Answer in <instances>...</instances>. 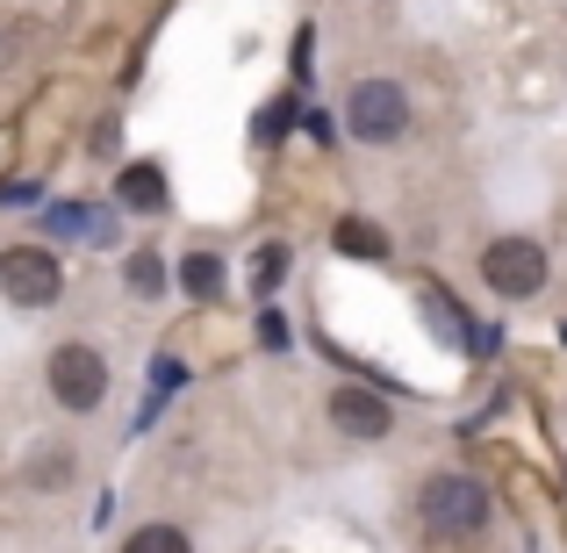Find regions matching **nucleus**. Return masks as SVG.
I'll use <instances>...</instances> for the list:
<instances>
[{
  "mask_svg": "<svg viewBox=\"0 0 567 553\" xmlns=\"http://www.w3.org/2000/svg\"><path fill=\"white\" fill-rule=\"evenodd\" d=\"M416 518H424L431 540L467 546V540H482V525H488V489L474 482V474H431V482L416 489Z\"/></svg>",
  "mask_w": 567,
  "mask_h": 553,
  "instance_id": "f257e3e1",
  "label": "nucleus"
},
{
  "mask_svg": "<svg viewBox=\"0 0 567 553\" xmlns=\"http://www.w3.org/2000/svg\"><path fill=\"white\" fill-rule=\"evenodd\" d=\"M346 130L360 144H395L402 130H410V94H402L395 80H360L346 94Z\"/></svg>",
  "mask_w": 567,
  "mask_h": 553,
  "instance_id": "f03ea898",
  "label": "nucleus"
},
{
  "mask_svg": "<svg viewBox=\"0 0 567 553\" xmlns=\"http://www.w3.org/2000/svg\"><path fill=\"white\" fill-rule=\"evenodd\" d=\"M58 288H65V274H58V259L43 245H8L0 252V295L22 309H43L58 303Z\"/></svg>",
  "mask_w": 567,
  "mask_h": 553,
  "instance_id": "7ed1b4c3",
  "label": "nucleus"
},
{
  "mask_svg": "<svg viewBox=\"0 0 567 553\" xmlns=\"http://www.w3.org/2000/svg\"><path fill=\"white\" fill-rule=\"evenodd\" d=\"M482 280L496 295H511V303H525V295L546 288V252L532 245V237H496V245L482 252Z\"/></svg>",
  "mask_w": 567,
  "mask_h": 553,
  "instance_id": "20e7f679",
  "label": "nucleus"
},
{
  "mask_svg": "<svg viewBox=\"0 0 567 553\" xmlns=\"http://www.w3.org/2000/svg\"><path fill=\"white\" fill-rule=\"evenodd\" d=\"M51 396L65 402V410H101V396H109V360H101L94 346H58L51 352Z\"/></svg>",
  "mask_w": 567,
  "mask_h": 553,
  "instance_id": "39448f33",
  "label": "nucleus"
},
{
  "mask_svg": "<svg viewBox=\"0 0 567 553\" xmlns=\"http://www.w3.org/2000/svg\"><path fill=\"white\" fill-rule=\"evenodd\" d=\"M331 424L346 431V439H381L388 431V402L374 388H338L331 396Z\"/></svg>",
  "mask_w": 567,
  "mask_h": 553,
  "instance_id": "423d86ee",
  "label": "nucleus"
},
{
  "mask_svg": "<svg viewBox=\"0 0 567 553\" xmlns=\"http://www.w3.org/2000/svg\"><path fill=\"white\" fill-rule=\"evenodd\" d=\"M115 194H123V208L152 216V208H166V173H158L152 158H137V166H123V173H115Z\"/></svg>",
  "mask_w": 567,
  "mask_h": 553,
  "instance_id": "0eeeda50",
  "label": "nucleus"
},
{
  "mask_svg": "<svg viewBox=\"0 0 567 553\" xmlns=\"http://www.w3.org/2000/svg\"><path fill=\"white\" fill-rule=\"evenodd\" d=\"M338 252H346V259H388V231L367 223V216H346L338 223Z\"/></svg>",
  "mask_w": 567,
  "mask_h": 553,
  "instance_id": "6e6552de",
  "label": "nucleus"
},
{
  "mask_svg": "<svg viewBox=\"0 0 567 553\" xmlns=\"http://www.w3.org/2000/svg\"><path fill=\"white\" fill-rule=\"evenodd\" d=\"M123 553H194L187 546V532L181 525H144V532H130Z\"/></svg>",
  "mask_w": 567,
  "mask_h": 553,
  "instance_id": "1a4fd4ad",
  "label": "nucleus"
},
{
  "mask_svg": "<svg viewBox=\"0 0 567 553\" xmlns=\"http://www.w3.org/2000/svg\"><path fill=\"white\" fill-rule=\"evenodd\" d=\"M181 280H187V295H216L223 288V259L194 252V259H181Z\"/></svg>",
  "mask_w": 567,
  "mask_h": 553,
  "instance_id": "9d476101",
  "label": "nucleus"
},
{
  "mask_svg": "<svg viewBox=\"0 0 567 553\" xmlns=\"http://www.w3.org/2000/svg\"><path fill=\"white\" fill-rule=\"evenodd\" d=\"M43 223H51V231H65V237H94V208H86V202H58Z\"/></svg>",
  "mask_w": 567,
  "mask_h": 553,
  "instance_id": "9b49d317",
  "label": "nucleus"
},
{
  "mask_svg": "<svg viewBox=\"0 0 567 553\" xmlns=\"http://www.w3.org/2000/svg\"><path fill=\"white\" fill-rule=\"evenodd\" d=\"M158 280H166V266H158L152 252H137V259H130V288H137V295H158Z\"/></svg>",
  "mask_w": 567,
  "mask_h": 553,
  "instance_id": "f8f14e48",
  "label": "nucleus"
},
{
  "mask_svg": "<svg viewBox=\"0 0 567 553\" xmlns=\"http://www.w3.org/2000/svg\"><path fill=\"white\" fill-rule=\"evenodd\" d=\"M288 115H295V101H274V109H266V115H259V137H266V144H274V137H280V130H288Z\"/></svg>",
  "mask_w": 567,
  "mask_h": 553,
  "instance_id": "ddd939ff",
  "label": "nucleus"
},
{
  "mask_svg": "<svg viewBox=\"0 0 567 553\" xmlns=\"http://www.w3.org/2000/svg\"><path fill=\"white\" fill-rule=\"evenodd\" d=\"M259 338H266V346H274V352H280V346H288V324H280V317H274V309H266V317H259Z\"/></svg>",
  "mask_w": 567,
  "mask_h": 553,
  "instance_id": "4468645a",
  "label": "nucleus"
},
{
  "mask_svg": "<svg viewBox=\"0 0 567 553\" xmlns=\"http://www.w3.org/2000/svg\"><path fill=\"white\" fill-rule=\"evenodd\" d=\"M274 280H280V252H266L259 259V295H274Z\"/></svg>",
  "mask_w": 567,
  "mask_h": 553,
  "instance_id": "2eb2a0df",
  "label": "nucleus"
},
{
  "mask_svg": "<svg viewBox=\"0 0 567 553\" xmlns=\"http://www.w3.org/2000/svg\"><path fill=\"white\" fill-rule=\"evenodd\" d=\"M8 58H14V29L0 22V65H8Z\"/></svg>",
  "mask_w": 567,
  "mask_h": 553,
  "instance_id": "dca6fc26",
  "label": "nucleus"
}]
</instances>
